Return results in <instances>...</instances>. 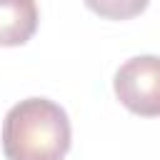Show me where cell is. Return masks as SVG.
<instances>
[{"instance_id": "7a4b0ae2", "label": "cell", "mask_w": 160, "mask_h": 160, "mask_svg": "<svg viewBox=\"0 0 160 160\" xmlns=\"http://www.w3.org/2000/svg\"><path fill=\"white\" fill-rule=\"evenodd\" d=\"M118 100L135 115H160V58L138 55L122 62L112 80Z\"/></svg>"}, {"instance_id": "3957f363", "label": "cell", "mask_w": 160, "mask_h": 160, "mask_svg": "<svg viewBox=\"0 0 160 160\" xmlns=\"http://www.w3.org/2000/svg\"><path fill=\"white\" fill-rule=\"evenodd\" d=\"M35 0H0V48L25 45L38 30Z\"/></svg>"}, {"instance_id": "277c9868", "label": "cell", "mask_w": 160, "mask_h": 160, "mask_svg": "<svg viewBox=\"0 0 160 160\" xmlns=\"http://www.w3.org/2000/svg\"><path fill=\"white\" fill-rule=\"evenodd\" d=\"M150 0H85L88 10L105 20H130L138 18Z\"/></svg>"}, {"instance_id": "6da1fadb", "label": "cell", "mask_w": 160, "mask_h": 160, "mask_svg": "<svg viewBox=\"0 0 160 160\" xmlns=\"http://www.w3.org/2000/svg\"><path fill=\"white\" fill-rule=\"evenodd\" d=\"M70 138L68 112L48 98L20 100L2 120V152L8 160H62Z\"/></svg>"}]
</instances>
